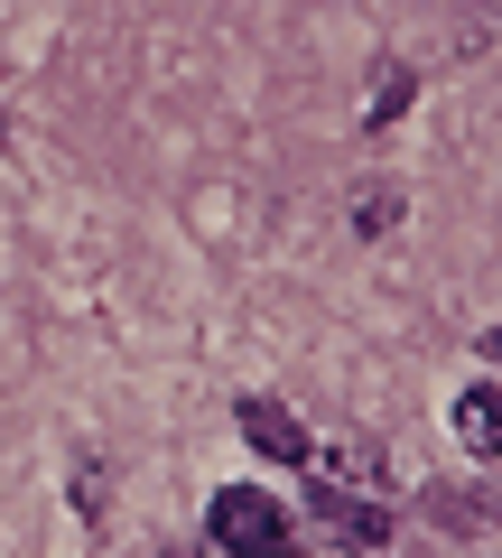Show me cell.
Returning <instances> with one entry per match:
<instances>
[{"instance_id": "6", "label": "cell", "mask_w": 502, "mask_h": 558, "mask_svg": "<svg viewBox=\"0 0 502 558\" xmlns=\"http://www.w3.org/2000/svg\"><path fill=\"white\" fill-rule=\"evenodd\" d=\"M401 102H409V75H391L382 102H372V131H382V121H401Z\"/></svg>"}, {"instance_id": "1", "label": "cell", "mask_w": 502, "mask_h": 558, "mask_svg": "<svg viewBox=\"0 0 502 558\" xmlns=\"http://www.w3.org/2000/svg\"><path fill=\"white\" fill-rule=\"evenodd\" d=\"M205 539H215L223 558H298V531H289V512L261 484H223L215 512H205Z\"/></svg>"}, {"instance_id": "3", "label": "cell", "mask_w": 502, "mask_h": 558, "mask_svg": "<svg viewBox=\"0 0 502 558\" xmlns=\"http://www.w3.org/2000/svg\"><path fill=\"white\" fill-rule=\"evenodd\" d=\"M456 438L475 465H502V381H465L456 391Z\"/></svg>"}, {"instance_id": "5", "label": "cell", "mask_w": 502, "mask_h": 558, "mask_svg": "<svg viewBox=\"0 0 502 558\" xmlns=\"http://www.w3.org/2000/svg\"><path fill=\"white\" fill-rule=\"evenodd\" d=\"M363 233H391V223H401V196H391V186H372V196H363Z\"/></svg>"}, {"instance_id": "2", "label": "cell", "mask_w": 502, "mask_h": 558, "mask_svg": "<svg viewBox=\"0 0 502 558\" xmlns=\"http://www.w3.org/2000/svg\"><path fill=\"white\" fill-rule=\"evenodd\" d=\"M307 512H317V531L335 539V549H382L391 539V512L363 502V494H344V484H307Z\"/></svg>"}, {"instance_id": "4", "label": "cell", "mask_w": 502, "mask_h": 558, "mask_svg": "<svg viewBox=\"0 0 502 558\" xmlns=\"http://www.w3.org/2000/svg\"><path fill=\"white\" fill-rule=\"evenodd\" d=\"M242 438L261 447V457H280V465H307L317 447H307V428H298V410L289 400H242Z\"/></svg>"}]
</instances>
